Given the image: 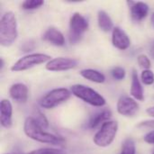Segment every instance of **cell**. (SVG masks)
<instances>
[{
    "label": "cell",
    "mask_w": 154,
    "mask_h": 154,
    "mask_svg": "<svg viewBox=\"0 0 154 154\" xmlns=\"http://www.w3.org/2000/svg\"><path fill=\"white\" fill-rule=\"evenodd\" d=\"M51 60V56L43 53H32L19 59L12 67L11 70L14 72L23 71L29 69L32 67L38 66L40 64L49 62Z\"/></svg>",
    "instance_id": "obj_7"
},
{
    "label": "cell",
    "mask_w": 154,
    "mask_h": 154,
    "mask_svg": "<svg viewBox=\"0 0 154 154\" xmlns=\"http://www.w3.org/2000/svg\"><path fill=\"white\" fill-rule=\"evenodd\" d=\"M146 113L150 116H152V117H154V106H151V107H149V108H147V110H146Z\"/></svg>",
    "instance_id": "obj_29"
},
{
    "label": "cell",
    "mask_w": 154,
    "mask_h": 154,
    "mask_svg": "<svg viewBox=\"0 0 154 154\" xmlns=\"http://www.w3.org/2000/svg\"><path fill=\"white\" fill-rule=\"evenodd\" d=\"M130 94L135 100L143 101L144 100V94L142 83L139 79L138 74L135 69L133 70L132 73V82H131V90Z\"/></svg>",
    "instance_id": "obj_15"
},
{
    "label": "cell",
    "mask_w": 154,
    "mask_h": 154,
    "mask_svg": "<svg viewBox=\"0 0 154 154\" xmlns=\"http://www.w3.org/2000/svg\"><path fill=\"white\" fill-rule=\"evenodd\" d=\"M142 82L146 86H151L154 83V73L151 69H145L141 74Z\"/></svg>",
    "instance_id": "obj_21"
},
{
    "label": "cell",
    "mask_w": 154,
    "mask_h": 154,
    "mask_svg": "<svg viewBox=\"0 0 154 154\" xmlns=\"http://www.w3.org/2000/svg\"><path fill=\"white\" fill-rule=\"evenodd\" d=\"M35 48V42L33 40H28L21 45V50L23 52L31 51Z\"/></svg>",
    "instance_id": "obj_26"
},
{
    "label": "cell",
    "mask_w": 154,
    "mask_h": 154,
    "mask_svg": "<svg viewBox=\"0 0 154 154\" xmlns=\"http://www.w3.org/2000/svg\"><path fill=\"white\" fill-rule=\"evenodd\" d=\"M97 23L100 30L105 32H108L115 28L110 15L103 10H100L97 13Z\"/></svg>",
    "instance_id": "obj_17"
},
{
    "label": "cell",
    "mask_w": 154,
    "mask_h": 154,
    "mask_svg": "<svg viewBox=\"0 0 154 154\" xmlns=\"http://www.w3.org/2000/svg\"><path fill=\"white\" fill-rule=\"evenodd\" d=\"M23 132L30 139L51 145H62L65 143V139L61 136L52 134L44 131L41 127L32 116H29L25 119L23 124Z\"/></svg>",
    "instance_id": "obj_1"
},
{
    "label": "cell",
    "mask_w": 154,
    "mask_h": 154,
    "mask_svg": "<svg viewBox=\"0 0 154 154\" xmlns=\"http://www.w3.org/2000/svg\"><path fill=\"white\" fill-rule=\"evenodd\" d=\"M152 154H154V152H152Z\"/></svg>",
    "instance_id": "obj_33"
},
{
    "label": "cell",
    "mask_w": 154,
    "mask_h": 154,
    "mask_svg": "<svg viewBox=\"0 0 154 154\" xmlns=\"http://www.w3.org/2000/svg\"><path fill=\"white\" fill-rule=\"evenodd\" d=\"M118 131V124L116 121H107L103 124L93 138L94 143L98 147H108L115 140Z\"/></svg>",
    "instance_id": "obj_4"
},
{
    "label": "cell",
    "mask_w": 154,
    "mask_h": 154,
    "mask_svg": "<svg viewBox=\"0 0 154 154\" xmlns=\"http://www.w3.org/2000/svg\"><path fill=\"white\" fill-rule=\"evenodd\" d=\"M0 60H1V66H0V69L2 70V69H3V68H4V64H5V63H4V60H3V58H1V59H0Z\"/></svg>",
    "instance_id": "obj_31"
},
{
    "label": "cell",
    "mask_w": 154,
    "mask_h": 154,
    "mask_svg": "<svg viewBox=\"0 0 154 154\" xmlns=\"http://www.w3.org/2000/svg\"><path fill=\"white\" fill-rule=\"evenodd\" d=\"M80 76L83 77L84 79L94 82V83H104L106 81V77L103 73H101L98 70L92 69H82L79 72Z\"/></svg>",
    "instance_id": "obj_18"
},
{
    "label": "cell",
    "mask_w": 154,
    "mask_h": 154,
    "mask_svg": "<svg viewBox=\"0 0 154 154\" xmlns=\"http://www.w3.org/2000/svg\"><path fill=\"white\" fill-rule=\"evenodd\" d=\"M111 75L116 80H123L125 78L126 73H125V69L121 67H116L111 70Z\"/></svg>",
    "instance_id": "obj_25"
},
{
    "label": "cell",
    "mask_w": 154,
    "mask_h": 154,
    "mask_svg": "<svg viewBox=\"0 0 154 154\" xmlns=\"http://www.w3.org/2000/svg\"><path fill=\"white\" fill-rule=\"evenodd\" d=\"M88 29V20L79 13L72 14L69 21V40L71 44H77L83 37L84 32Z\"/></svg>",
    "instance_id": "obj_6"
},
{
    "label": "cell",
    "mask_w": 154,
    "mask_h": 154,
    "mask_svg": "<svg viewBox=\"0 0 154 154\" xmlns=\"http://www.w3.org/2000/svg\"><path fill=\"white\" fill-rule=\"evenodd\" d=\"M70 92L76 97L97 107H102L106 104V99L98 92L85 85L77 84L70 88Z\"/></svg>",
    "instance_id": "obj_3"
},
{
    "label": "cell",
    "mask_w": 154,
    "mask_h": 154,
    "mask_svg": "<svg viewBox=\"0 0 154 154\" xmlns=\"http://www.w3.org/2000/svg\"><path fill=\"white\" fill-rule=\"evenodd\" d=\"M17 20L12 11L3 14L0 20V44L4 47L11 46L17 39Z\"/></svg>",
    "instance_id": "obj_2"
},
{
    "label": "cell",
    "mask_w": 154,
    "mask_h": 154,
    "mask_svg": "<svg viewBox=\"0 0 154 154\" xmlns=\"http://www.w3.org/2000/svg\"><path fill=\"white\" fill-rule=\"evenodd\" d=\"M140 126H149V127H152L154 126V121H146V122H143Z\"/></svg>",
    "instance_id": "obj_28"
},
{
    "label": "cell",
    "mask_w": 154,
    "mask_h": 154,
    "mask_svg": "<svg viewBox=\"0 0 154 154\" xmlns=\"http://www.w3.org/2000/svg\"><path fill=\"white\" fill-rule=\"evenodd\" d=\"M71 96L70 90L60 88H54L48 93H46L40 100L39 105L41 107L45 109H52L60 104L66 102Z\"/></svg>",
    "instance_id": "obj_5"
},
{
    "label": "cell",
    "mask_w": 154,
    "mask_h": 154,
    "mask_svg": "<svg viewBox=\"0 0 154 154\" xmlns=\"http://www.w3.org/2000/svg\"><path fill=\"white\" fill-rule=\"evenodd\" d=\"M143 140L145 143H150V144H154V130L149 132L148 134H146L143 137Z\"/></svg>",
    "instance_id": "obj_27"
},
{
    "label": "cell",
    "mask_w": 154,
    "mask_h": 154,
    "mask_svg": "<svg viewBox=\"0 0 154 154\" xmlns=\"http://www.w3.org/2000/svg\"><path fill=\"white\" fill-rule=\"evenodd\" d=\"M78 66V60L70 58L59 57L51 60L46 64V69L49 71H65L74 69Z\"/></svg>",
    "instance_id": "obj_9"
},
{
    "label": "cell",
    "mask_w": 154,
    "mask_h": 154,
    "mask_svg": "<svg viewBox=\"0 0 154 154\" xmlns=\"http://www.w3.org/2000/svg\"><path fill=\"white\" fill-rule=\"evenodd\" d=\"M127 4L130 6L131 15L134 21L136 22L142 21L147 16L149 13V5L146 3L127 1Z\"/></svg>",
    "instance_id": "obj_13"
},
{
    "label": "cell",
    "mask_w": 154,
    "mask_h": 154,
    "mask_svg": "<svg viewBox=\"0 0 154 154\" xmlns=\"http://www.w3.org/2000/svg\"><path fill=\"white\" fill-rule=\"evenodd\" d=\"M11 98L20 104H24L28 99V88L23 83H15L9 89Z\"/></svg>",
    "instance_id": "obj_12"
},
{
    "label": "cell",
    "mask_w": 154,
    "mask_h": 154,
    "mask_svg": "<svg viewBox=\"0 0 154 154\" xmlns=\"http://www.w3.org/2000/svg\"><path fill=\"white\" fill-rule=\"evenodd\" d=\"M150 55L151 57L154 60V41L151 43V47H150Z\"/></svg>",
    "instance_id": "obj_30"
},
{
    "label": "cell",
    "mask_w": 154,
    "mask_h": 154,
    "mask_svg": "<svg viewBox=\"0 0 154 154\" xmlns=\"http://www.w3.org/2000/svg\"><path fill=\"white\" fill-rule=\"evenodd\" d=\"M42 40L50 42L54 46H64L65 45V38L63 33L55 27L48 28L45 32L42 34Z\"/></svg>",
    "instance_id": "obj_14"
},
{
    "label": "cell",
    "mask_w": 154,
    "mask_h": 154,
    "mask_svg": "<svg viewBox=\"0 0 154 154\" xmlns=\"http://www.w3.org/2000/svg\"><path fill=\"white\" fill-rule=\"evenodd\" d=\"M13 106L8 99H2L0 102V124L4 128H11L13 125L12 120Z\"/></svg>",
    "instance_id": "obj_11"
},
{
    "label": "cell",
    "mask_w": 154,
    "mask_h": 154,
    "mask_svg": "<svg viewBox=\"0 0 154 154\" xmlns=\"http://www.w3.org/2000/svg\"><path fill=\"white\" fill-rule=\"evenodd\" d=\"M111 116H112V113L109 109H104L102 111H99L91 116L88 126L90 129H95L100 125H102L106 122L110 121L109 119L111 118Z\"/></svg>",
    "instance_id": "obj_16"
},
{
    "label": "cell",
    "mask_w": 154,
    "mask_h": 154,
    "mask_svg": "<svg viewBox=\"0 0 154 154\" xmlns=\"http://www.w3.org/2000/svg\"><path fill=\"white\" fill-rule=\"evenodd\" d=\"M34 116H32V117L35 119V121L41 127H42L43 129H46L49 127V121L42 112H40L39 110H36V113Z\"/></svg>",
    "instance_id": "obj_22"
},
{
    "label": "cell",
    "mask_w": 154,
    "mask_h": 154,
    "mask_svg": "<svg viewBox=\"0 0 154 154\" xmlns=\"http://www.w3.org/2000/svg\"><path fill=\"white\" fill-rule=\"evenodd\" d=\"M6 154H8V153H6Z\"/></svg>",
    "instance_id": "obj_34"
},
{
    "label": "cell",
    "mask_w": 154,
    "mask_h": 154,
    "mask_svg": "<svg viewBox=\"0 0 154 154\" xmlns=\"http://www.w3.org/2000/svg\"><path fill=\"white\" fill-rule=\"evenodd\" d=\"M26 154H65V152L61 150L52 149V148H42L39 150L32 151Z\"/></svg>",
    "instance_id": "obj_24"
},
{
    "label": "cell",
    "mask_w": 154,
    "mask_h": 154,
    "mask_svg": "<svg viewBox=\"0 0 154 154\" xmlns=\"http://www.w3.org/2000/svg\"><path fill=\"white\" fill-rule=\"evenodd\" d=\"M43 4L42 0H25L22 4V8L23 10H33L41 7Z\"/></svg>",
    "instance_id": "obj_20"
},
{
    "label": "cell",
    "mask_w": 154,
    "mask_h": 154,
    "mask_svg": "<svg viewBox=\"0 0 154 154\" xmlns=\"http://www.w3.org/2000/svg\"><path fill=\"white\" fill-rule=\"evenodd\" d=\"M112 43L116 49L125 51L131 46V40L123 29L116 26L112 31Z\"/></svg>",
    "instance_id": "obj_10"
},
{
    "label": "cell",
    "mask_w": 154,
    "mask_h": 154,
    "mask_svg": "<svg viewBox=\"0 0 154 154\" xmlns=\"http://www.w3.org/2000/svg\"><path fill=\"white\" fill-rule=\"evenodd\" d=\"M136 153V147L135 143L132 138H127L122 145L120 154H135Z\"/></svg>",
    "instance_id": "obj_19"
},
{
    "label": "cell",
    "mask_w": 154,
    "mask_h": 154,
    "mask_svg": "<svg viewBox=\"0 0 154 154\" xmlns=\"http://www.w3.org/2000/svg\"><path fill=\"white\" fill-rule=\"evenodd\" d=\"M116 109L121 116L132 117L138 112L139 105L134 98L128 96H122L117 101Z\"/></svg>",
    "instance_id": "obj_8"
},
{
    "label": "cell",
    "mask_w": 154,
    "mask_h": 154,
    "mask_svg": "<svg viewBox=\"0 0 154 154\" xmlns=\"http://www.w3.org/2000/svg\"><path fill=\"white\" fill-rule=\"evenodd\" d=\"M151 21H152V25L154 26V12L152 13V18H151Z\"/></svg>",
    "instance_id": "obj_32"
},
{
    "label": "cell",
    "mask_w": 154,
    "mask_h": 154,
    "mask_svg": "<svg viewBox=\"0 0 154 154\" xmlns=\"http://www.w3.org/2000/svg\"><path fill=\"white\" fill-rule=\"evenodd\" d=\"M137 62H138L139 66L142 69H143V70L150 69V68L152 66L150 59L146 55H144V54H141V55H139L137 57Z\"/></svg>",
    "instance_id": "obj_23"
}]
</instances>
